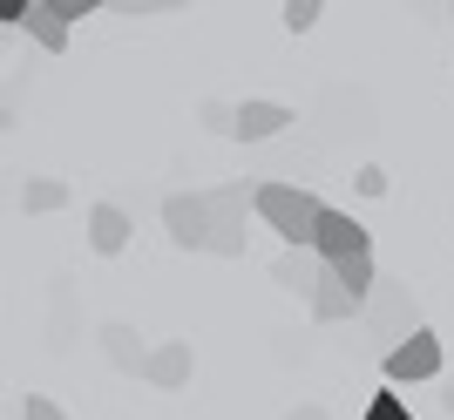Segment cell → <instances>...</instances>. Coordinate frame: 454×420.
<instances>
[{
  "instance_id": "10",
  "label": "cell",
  "mask_w": 454,
  "mask_h": 420,
  "mask_svg": "<svg viewBox=\"0 0 454 420\" xmlns=\"http://www.w3.org/2000/svg\"><path fill=\"white\" fill-rule=\"evenodd\" d=\"M271 278H278L285 292L312 299V285L325 278V265H319V251H278V258H271Z\"/></svg>"
},
{
  "instance_id": "13",
  "label": "cell",
  "mask_w": 454,
  "mask_h": 420,
  "mask_svg": "<svg viewBox=\"0 0 454 420\" xmlns=\"http://www.w3.org/2000/svg\"><path fill=\"white\" fill-rule=\"evenodd\" d=\"M20 27H27L48 55H61V48H68V20H55V7H48V0H27V20H20Z\"/></svg>"
},
{
  "instance_id": "14",
  "label": "cell",
  "mask_w": 454,
  "mask_h": 420,
  "mask_svg": "<svg viewBox=\"0 0 454 420\" xmlns=\"http://www.w3.org/2000/svg\"><path fill=\"white\" fill-rule=\"evenodd\" d=\"M102 346H109V360L122 366V373H143V353H150V346L136 339V332H129L122 319H109V325H102Z\"/></svg>"
},
{
  "instance_id": "2",
  "label": "cell",
  "mask_w": 454,
  "mask_h": 420,
  "mask_svg": "<svg viewBox=\"0 0 454 420\" xmlns=\"http://www.w3.org/2000/svg\"><path fill=\"white\" fill-rule=\"evenodd\" d=\"M366 325H373L380 339H387V353H394L400 339H414V332H427L420 325V299L407 292V278H380L373 292H366V312H360Z\"/></svg>"
},
{
  "instance_id": "18",
  "label": "cell",
  "mask_w": 454,
  "mask_h": 420,
  "mask_svg": "<svg viewBox=\"0 0 454 420\" xmlns=\"http://www.w3.org/2000/svg\"><path fill=\"white\" fill-rule=\"evenodd\" d=\"M204 129H217V136H231V122H238V102H204Z\"/></svg>"
},
{
  "instance_id": "17",
  "label": "cell",
  "mask_w": 454,
  "mask_h": 420,
  "mask_svg": "<svg viewBox=\"0 0 454 420\" xmlns=\"http://www.w3.org/2000/svg\"><path fill=\"white\" fill-rule=\"evenodd\" d=\"M360 420H414V407H407L394 386H387V393H373V401H366V414H360Z\"/></svg>"
},
{
  "instance_id": "12",
  "label": "cell",
  "mask_w": 454,
  "mask_h": 420,
  "mask_svg": "<svg viewBox=\"0 0 454 420\" xmlns=\"http://www.w3.org/2000/svg\"><path fill=\"white\" fill-rule=\"evenodd\" d=\"M325 271H333V285H340L346 299H360V306H366V292L380 285V265H373V251H366V258H346V265H325Z\"/></svg>"
},
{
  "instance_id": "19",
  "label": "cell",
  "mask_w": 454,
  "mask_h": 420,
  "mask_svg": "<svg viewBox=\"0 0 454 420\" xmlns=\"http://www.w3.org/2000/svg\"><path fill=\"white\" fill-rule=\"evenodd\" d=\"M20 420H68V414H61L48 393H27V401H20Z\"/></svg>"
},
{
  "instance_id": "20",
  "label": "cell",
  "mask_w": 454,
  "mask_h": 420,
  "mask_svg": "<svg viewBox=\"0 0 454 420\" xmlns=\"http://www.w3.org/2000/svg\"><path fill=\"white\" fill-rule=\"evenodd\" d=\"M353 183H360V197H387V170H380V163H366Z\"/></svg>"
},
{
  "instance_id": "5",
  "label": "cell",
  "mask_w": 454,
  "mask_h": 420,
  "mask_svg": "<svg viewBox=\"0 0 454 420\" xmlns=\"http://www.w3.org/2000/svg\"><path fill=\"white\" fill-rule=\"evenodd\" d=\"M163 230H170V245H184V251H210L204 191H170V197H163Z\"/></svg>"
},
{
  "instance_id": "22",
  "label": "cell",
  "mask_w": 454,
  "mask_h": 420,
  "mask_svg": "<svg viewBox=\"0 0 454 420\" xmlns=\"http://www.w3.org/2000/svg\"><path fill=\"white\" fill-rule=\"evenodd\" d=\"M27 20V0H0V27H20Z\"/></svg>"
},
{
  "instance_id": "16",
  "label": "cell",
  "mask_w": 454,
  "mask_h": 420,
  "mask_svg": "<svg viewBox=\"0 0 454 420\" xmlns=\"http://www.w3.org/2000/svg\"><path fill=\"white\" fill-rule=\"evenodd\" d=\"M319 14H325L319 0H285V7H278L285 35H312V27H319Z\"/></svg>"
},
{
  "instance_id": "9",
  "label": "cell",
  "mask_w": 454,
  "mask_h": 420,
  "mask_svg": "<svg viewBox=\"0 0 454 420\" xmlns=\"http://www.w3.org/2000/svg\"><path fill=\"white\" fill-rule=\"evenodd\" d=\"M129 210H122V204H95L89 210V251H102V258H115V251H122V245H129Z\"/></svg>"
},
{
  "instance_id": "7",
  "label": "cell",
  "mask_w": 454,
  "mask_h": 420,
  "mask_svg": "<svg viewBox=\"0 0 454 420\" xmlns=\"http://www.w3.org/2000/svg\"><path fill=\"white\" fill-rule=\"evenodd\" d=\"M190 373H197V353H190V339H163L143 353V380L156 386V393H176V386H190Z\"/></svg>"
},
{
  "instance_id": "23",
  "label": "cell",
  "mask_w": 454,
  "mask_h": 420,
  "mask_svg": "<svg viewBox=\"0 0 454 420\" xmlns=\"http://www.w3.org/2000/svg\"><path fill=\"white\" fill-rule=\"evenodd\" d=\"M285 420H333V414H325V407H292Z\"/></svg>"
},
{
  "instance_id": "3",
  "label": "cell",
  "mask_w": 454,
  "mask_h": 420,
  "mask_svg": "<svg viewBox=\"0 0 454 420\" xmlns=\"http://www.w3.org/2000/svg\"><path fill=\"white\" fill-rule=\"evenodd\" d=\"M204 210H210V258H245L251 183H217V191H204Z\"/></svg>"
},
{
  "instance_id": "6",
  "label": "cell",
  "mask_w": 454,
  "mask_h": 420,
  "mask_svg": "<svg viewBox=\"0 0 454 420\" xmlns=\"http://www.w3.org/2000/svg\"><path fill=\"white\" fill-rule=\"evenodd\" d=\"M414 380H441V339L434 332H414L387 353V386H414Z\"/></svg>"
},
{
  "instance_id": "15",
  "label": "cell",
  "mask_w": 454,
  "mask_h": 420,
  "mask_svg": "<svg viewBox=\"0 0 454 420\" xmlns=\"http://www.w3.org/2000/svg\"><path fill=\"white\" fill-rule=\"evenodd\" d=\"M20 204L35 210V217H41V210H61V204H68V183H61V176H35V183L20 191Z\"/></svg>"
},
{
  "instance_id": "24",
  "label": "cell",
  "mask_w": 454,
  "mask_h": 420,
  "mask_svg": "<svg viewBox=\"0 0 454 420\" xmlns=\"http://www.w3.org/2000/svg\"><path fill=\"white\" fill-rule=\"evenodd\" d=\"M441 414H448V420H454V386H441Z\"/></svg>"
},
{
  "instance_id": "11",
  "label": "cell",
  "mask_w": 454,
  "mask_h": 420,
  "mask_svg": "<svg viewBox=\"0 0 454 420\" xmlns=\"http://www.w3.org/2000/svg\"><path fill=\"white\" fill-rule=\"evenodd\" d=\"M305 306H312V319H319V325H340V319H360V312H366L360 299H346V292L333 285V271L312 285V299H305Z\"/></svg>"
},
{
  "instance_id": "4",
  "label": "cell",
  "mask_w": 454,
  "mask_h": 420,
  "mask_svg": "<svg viewBox=\"0 0 454 420\" xmlns=\"http://www.w3.org/2000/svg\"><path fill=\"white\" fill-rule=\"evenodd\" d=\"M312 251H319V265H346V258H366V251H373V237H366V224L353 217V210H333V204H325Z\"/></svg>"
},
{
  "instance_id": "8",
  "label": "cell",
  "mask_w": 454,
  "mask_h": 420,
  "mask_svg": "<svg viewBox=\"0 0 454 420\" xmlns=\"http://www.w3.org/2000/svg\"><path fill=\"white\" fill-rule=\"evenodd\" d=\"M285 122H292V109H285V102L251 96V102H238V122H231V136H238V143H271Z\"/></svg>"
},
{
  "instance_id": "1",
  "label": "cell",
  "mask_w": 454,
  "mask_h": 420,
  "mask_svg": "<svg viewBox=\"0 0 454 420\" xmlns=\"http://www.w3.org/2000/svg\"><path fill=\"white\" fill-rule=\"evenodd\" d=\"M251 217H265V224L285 237V251H312L325 204L305 191V183H251Z\"/></svg>"
},
{
  "instance_id": "21",
  "label": "cell",
  "mask_w": 454,
  "mask_h": 420,
  "mask_svg": "<svg viewBox=\"0 0 454 420\" xmlns=\"http://www.w3.org/2000/svg\"><path fill=\"white\" fill-rule=\"evenodd\" d=\"M48 7H55V20H68V27H75L82 14H95V0H48Z\"/></svg>"
}]
</instances>
